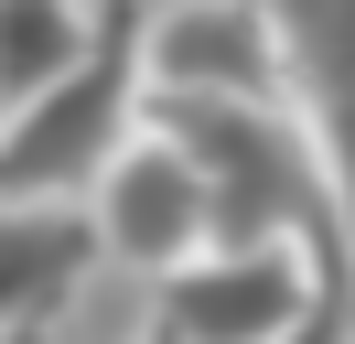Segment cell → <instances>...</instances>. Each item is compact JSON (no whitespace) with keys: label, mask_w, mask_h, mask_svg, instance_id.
I'll use <instances>...</instances> for the list:
<instances>
[{"label":"cell","mask_w":355,"mask_h":344,"mask_svg":"<svg viewBox=\"0 0 355 344\" xmlns=\"http://www.w3.org/2000/svg\"><path fill=\"white\" fill-rule=\"evenodd\" d=\"M334 344H355V322H345V334H334Z\"/></svg>","instance_id":"30bf717a"},{"label":"cell","mask_w":355,"mask_h":344,"mask_svg":"<svg viewBox=\"0 0 355 344\" xmlns=\"http://www.w3.org/2000/svg\"><path fill=\"white\" fill-rule=\"evenodd\" d=\"M87 237H97V269H130V280H162L173 258L205 248V183L151 119L108 150V172L87 183Z\"/></svg>","instance_id":"5b68a950"},{"label":"cell","mask_w":355,"mask_h":344,"mask_svg":"<svg viewBox=\"0 0 355 344\" xmlns=\"http://www.w3.org/2000/svg\"><path fill=\"white\" fill-rule=\"evenodd\" d=\"M130 64L140 97H291L269 0H162L130 22Z\"/></svg>","instance_id":"277c9868"},{"label":"cell","mask_w":355,"mask_h":344,"mask_svg":"<svg viewBox=\"0 0 355 344\" xmlns=\"http://www.w3.org/2000/svg\"><path fill=\"white\" fill-rule=\"evenodd\" d=\"M140 344H173V334H140Z\"/></svg>","instance_id":"9c48e42d"},{"label":"cell","mask_w":355,"mask_h":344,"mask_svg":"<svg viewBox=\"0 0 355 344\" xmlns=\"http://www.w3.org/2000/svg\"><path fill=\"white\" fill-rule=\"evenodd\" d=\"M291 64V108H302L312 150H323L334 194V248H345V312H355V0H269Z\"/></svg>","instance_id":"8992f818"},{"label":"cell","mask_w":355,"mask_h":344,"mask_svg":"<svg viewBox=\"0 0 355 344\" xmlns=\"http://www.w3.org/2000/svg\"><path fill=\"white\" fill-rule=\"evenodd\" d=\"M97 269V237L76 205H0V334L54 322Z\"/></svg>","instance_id":"52a82bcc"},{"label":"cell","mask_w":355,"mask_h":344,"mask_svg":"<svg viewBox=\"0 0 355 344\" xmlns=\"http://www.w3.org/2000/svg\"><path fill=\"white\" fill-rule=\"evenodd\" d=\"M140 119L194 162V183H205V248L291 237V248H312L334 269V291H345L323 150H312V129H302L291 97H140Z\"/></svg>","instance_id":"6da1fadb"},{"label":"cell","mask_w":355,"mask_h":344,"mask_svg":"<svg viewBox=\"0 0 355 344\" xmlns=\"http://www.w3.org/2000/svg\"><path fill=\"white\" fill-rule=\"evenodd\" d=\"M97 43V0H0V108L44 97Z\"/></svg>","instance_id":"ba28073f"},{"label":"cell","mask_w":355,"mask_h":344,"mask_svg":"<svg viewBox=\"0 0 355 344\" xmlns=\"http://www.w3.org/2000/svg\"><path fill=\"white\" fill-rule=\"evenodd\" d=\"M345 334V291L312 248L259 237V248H194L151 280V334L173 344H291V334Z\"/></svg>","instance_id":"3957f363"},{"label":"cell","mask_w":355,"mask_h":344,"mask_svg":"<svg viewBox=\"0 0 355 344\" xmlns=\"http://www.w3.org/2000/svg\"><path fill=\"white\" fill-rule=\"evenodd\" d=\"M140 129V64H130V11H97V43L44 86L0 108V205H87L108 150Z\"/></svg>","instance_id":"7a4b0ae2"}]
</instances>
